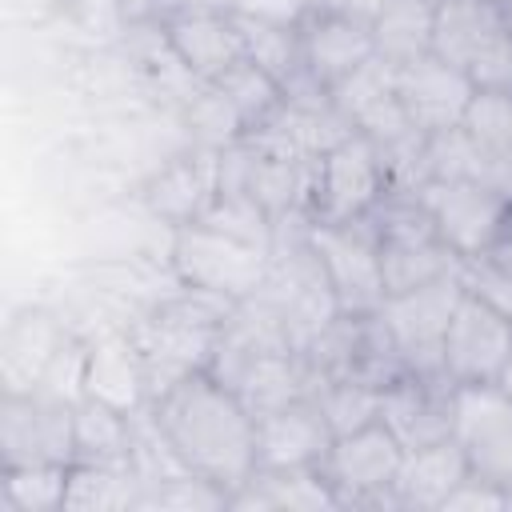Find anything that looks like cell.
Wrapping results in <instances>:
<instances>
[{"label":"cell","instance_id":"16","mask_svg":"<svg viewBox=\"0 0 512 512\" xmlns=\"http://www.w3.org/2000/svg\"><path fill=\"white\" fill-rule=\"evenodd\" d=\"M336 432L312 392L256 416V468H320Z\"/></svg>","mask_w":512,"mask_h":512},{"label":"cell","instance_id":"24","mask_svg":"<svg viewBox=\"0 0 512 512\" xmlns=\"http://www.w3.org/2000/svg\"><path fill=\"white\" fill-rule=\"evenodd\" d=\"M132 416L92 396H80L76 400V460L132 468Z\"/></svg>","mask_w":512,"mask_h":512},{"label":"cell","instance_id":"12","mask_svg":"<svg viewBox=\"0 0 512 512\" xmlns=\"http://www.w3.org/2000/svg\"><path fill=\"white\" fill-rule=\"evenodd\" d=\"M468 468L496 488H512V400L496 384L456 388V428Z\"/></svg>","mask_w":512,"mask_h":512},{"label":"cell","instance_id":"15","mask_svg":"<svg viewBox=\"0 0 512 512\" xmlns=\"http://www.w3.org/2000/svg\"><path fill=\"white\" fill-rule=\"evenodd\" d=\"M160 36L176 68L192 84H216L244 60V32L232 12H176L160 16Z\"/></svg>","mask_w":512,"mask_h":512},{"label":"cell","instance_id":"11","mask_svg":"<svg viewBox=\"0 0 512 512\" xmlns=\"http://www.w3.org/2000/svg\"><path fill=\"white\" fill-rule=\"evenodd\" d=\"M416 196L456 260L480 256L512 220V192L488 180H424Z\"/></svg>","mask_w":512,"mask_h":512},{"label":"cell","instance_id":"33","mask_svg":"<svg viewBox=\"0 0 512 512\" xmlns=\"http://www.w3.org/2000/svg\"><path fill=\"white\" fill-rule=\"evenodd\" d=\"M480 256H484V260H488L496 272H504V276L512 280V220L500 228V236H496V240H492V244H488Z\"/></svg>","mask_w":512,"mask_h":512},{"label":"cell","instance_id":"26","mask_svg":"<svg viewBox=\"0 0 512 512\" xmlns=\"http://www.w3.org/2000/svg\"><path fill=\"white\" fill-rule=\"evenodd\" d=\"M140 476L124 464H84L68 468V496L64 508H128L140 504Z\"/></svg>","mask_w":512,"mask_h":512},{"label":"cell","instance_id":"27","mask_svg":"<svg viewBox=\"0 0 512 512\" xmlns=\"http://www.w3.org/2000/svg\"><path fill=\"white\" fill-rule=\"evenodd\" d=\"M316 404L324 408L328 424L336 436L344 432H356L372 420H380V388L360 380V376H336V380H324L312 388Z\"/></svg>","mask_w":512,"mask_h":512},{"label":"cell","instance_id":"35","mask_svg":"<svg viewBox=\"0 0 512 512\" xmlns=\"http://www.w3.org/2000/svg\"><path fill=\"white\" fill-rule=\"evenodd\" d=\"M500 8H504V24H508V36H512V0H500Z\"/></svg>","mask_w":512,"mask_h":512},{"label":"cell","instance_id":"10","mask_svg":"<svg viewBox=\"0 0 512 512\" xmlns=\"http://www.w3.org/2000/svg\"><path fill=\"white\" fill-rule=\"evenodd\" d=\"M460 296H464V284H460V268H456L432 284L388 296L380 304V320H384L408 372L444 376V332H448V320H452Z\"/></svg>","mask_w":512,"mask_h":512},{"label":"cell","instance_id":"6","mask_svg":"<svg viewBox=\"0 0 512 512\" xmlns=\"http://www.w3.org/2000/svg\"><path fill=\"white\" fill-rule=\"evenodd\" d=\"M432 52L460 68L476 88L512 92V36L500 0H440Z\"/></svg>","mask_w":512,"mask_h":512},{"label":"cell","instance_id":"23","mask_svg":"<svg viewBox=\"0 0 512 512\" xmlns=\"http://www.w3.org/2000/svg\"><path fill=\"white\" fill-rule=\"evenodd\" d=\"M436 4L440 0H380L372 16V40L376 56L392 68L428 56L432 52V28H436Z\"/></svg>","mask_w":512,"mask_h":512},{"label":"cell","instance_id":"4","mask_svg":"<svg viewBox=\"0 0 512 512\" xmlns=\"http://www.w3.org/2000/svg\"><path fill=\"white\" fill-rule=\"evenodd\" d=\"M372 216H376V252H380V276L388 296L412 292L460 268L456 252L444 244V236L436 232L416 192L388 188V196L376 204Z\"/></svg>","mask_w":512,"mask_h":512},{"label":"cell","instance_id":"7","mask_svg":"<svg viewBox=\"0 0 512 512\" xmlns=\"http://www.w3.org/2000/svg\"><path fill=\"white\" fill-rule=\"evenodd\" d=\"M0 448L4 468L76 464V400L48 388H4Z\"/></svg>","mask_w":512,"mask_h":512},{"label":"cell","instance_id":"18","mask_svg":"<svg viewBox=\"0 0 512 512\" xmlns=\"http://www.w3.org/2000/svg\"><path fill=\"white\" fill-rule=\"evenodd\" d=\"M396 96H400L408 120L424 136H432V132L456 128L464 120V112L476 96V84L460 68H452L448 60L428 52V56H416L396 68Z\"/></svg>","mask_w":512,"mask_h":512},{"label":"cell","instance_id":"19","mask_svg":"<svg viewBox=\"0 0 512 512\" xmlns=\"http://www.w3.org/2000/svg\"><path fill=\"white\" fill-rule=\"evenodd\" d=\"M84 396L116 408V412H140L152 404L148 368L128 332H112L88 344L84 356Z\"/></svg>","mask_w":512,"mask_h":512},{"label":"cell","instance_id":"2","mask_svg":"<svg viewBox=\"0 0 512 512\" xmlns=\"http://www.w3.org/2000/svg\"><path fill=\"white\" fill-rule=\"evenodd\" d=\"M228 312H232L228 300L200 296V292L184 288V296L156 304L148 316H140L136 328H128V336L136 340V348L144 356L152 400L164 388H172L176 380L212 368Z\"/></svg>","mask_w":512,"mask_h":512},{"label":"cell","instance_id":"3","mask_svg":"<svg viewBox=\"0 0 512 512\" xmlns=\"http://www.w3.org/2000/svg\"><path fill=\"white\" fill-rule=\"evenodd\" d=\"M168 264H172V276L180 288L240 304L264 288L272 252L196 220V224L172 228Z\"/></svg>","mask_w":512,"mask_h":512},{"label":"cell","instance_id":"1","mask_svg":"<svg viewBox=\"0 0 512 512\" xmlns=\"http://www.w3.org/2000/svg\"><path fill=\"white\" fill-rule=\"evenodd\" d=\"M172 456L224 496L256 472V412L216 372H192L148 404Z\"/></svg>","mask_w":512,"mask_h":512},{"label":"cell","instance_id":"13","mask_svg":"<svg viewBox=\"0 0 512 512\" xmlns=\"http://www.w3.org/2000/svg\"><path fill=\"white\" fill-rule=\"evenodd\" d=\"M512 344V316L464 292L444 332V376L460 384H496Z\"/></svg>","mask_w":512,"mask_h":512},{"label":"cell","instance_id":"22","mask_svg":"<svg viewBox=\"0 0 512 512\" xmlns=\"http://www.w3.org/2000/svg\"><path fill=\"white\" fill-rule=\"evenodd\" d=\"M464 136L480 152L492 184L512 192V92L508 88H476L464 120Z\"/></svg>","mask_w":512,"mask_h":512},{"label":"cell","instance_id":"8","mask_svg":"<svg viewBox=\"0 0 512 512\" xmlns=\"http://www.w3.org/2000/svg\"><path fill=\"white\" fill-rule=\"evenodd\" d=\"M404 444L392 436L384 420H372L356 432H344L332 440L328 456L320 460V472L328 488L336 492V504H364V508H400L396 476L404 464Z\"/></svg>","mask_w":512,"mask_h":512},{"label":"cell","instance_id":"5","mask_svg":"<svg viewBox=\"0 0 512 512\" xmlns=\"http://www.w3.org/2000/svg\"><path fill=\"white\" fill-rule=\"evenodd\" d=\"M392 176L380 156V148L364 132L340 136L332 148H324L312 160L308 176V224H344L376 212V204L388 196Z\"/></svg>","mask_w":512,"mask_h":512},{"label":"cell","instance_id":"32","mask_svg":"<svg viewBox=\"0 0 512 512\" xmlns=\"http://www.w3.org/2000/svg\"><path fill=\"white\" fill-rule=\"evenodd\" d=\"M156 20L160 16H176V12H232L236 16V0H152Z\"/></svg>","mask_w":512,"mask_h":512},{"label":"cell","instance_id":"31","mask_svg":"<svg viewBox=\"0 0 512 512\" xmlns=\"http://www.w3.org/2000/svg\"><path fill=\"white\" fill-rule=\"evenodd\" d=\"M456 508H504V488H496L492 480L468 472V476L456 484V492L444 500L440 512H456Z\"/></svg>","mask_w":512,"mask_h":512},{"label":"cell","instance_id":"17","mask_svg":"<svg viewBox=\"0 0 512 512\" xmlns=\"http://www.w3.org/2000/svg\"><path fill=\"white\" fill-rule=\"evenodd\" d=\"M300 48H304V72L312 76V84L332 92L368 60H376L372 20L332 12V8H312L300 24Z\"/></svg>","mask_w":512,"mask_h":512},{"label":"cell","instance_id":"30","mask_svg":"<svg viewBox=\"0 0 512 512\" xmlns=\"http://www.w3.org/2000/svg\"><path fill=\"white\" fill-rule=\"evenodd\" d=\"M308 12H312V0H236V16L240 20H256V24L300 28Z\"/></svg>","mask_w":512,"mask_h":512},{"label":"cell","instance_id":"34","mask_svg":"<svg viewBox=\"0 0 512 512\" xmlns=\"http://www.w3.org/2000/svg\"><path fill=\"white\" fill-rule=\"evenodd\" d=\"M496 388L512 400V344H508V356H504V364H500V372H496Z\"/></svg>","mask_w":512,"mask_h":512},{"label":"cell","instance_id":"20","mask_svg":"<svg viewBox=\"0 0 512 512\" xmlns=\"http://www.w3.org/2000/svg\"><path fill=\"white\" fill-rule=\"evenodd\" d=\"M212 200H216V152L196 148V144H192V152L172 156L144 188L148 212L172 228L196 224Z\"/></svg>","mask_w":512,"mask_h":512},{"label":"cell","instance_id":"28","mask_svg":"<svg viewBox=\"0 0 512 512\" xmlns=\"http://www.w3.org/2000/svg\"><path fill=\"white\" fill-rule=\"evenodd\" d=\"M72 464H28L4 468V508L8 512H56L68 496Z\"/></svg>","mask_w":512,"mask_h":512},{"label":"cell","instance_id":"9","mask_svg":"<svg viewBox=\"0 0 512 512\" xmlns=\"http://www.w3.org/2000/svg\"><path fill=\"white\" fill-rule=\"evenodd\" d=\"M308 244L324 268V280L336 296L340 312L368 316L384 304V276L376 252V216L344 220V224H308Z\"/></svg>","mask_w":512,"mask_h":512},{"label":"cell","instance_id":"14","mask_svg":"<svg viewBox=\"0 0 512 512\" xmlns=\"http://www.w3.org/2000/svg\"><path fill=\"white\" fill-rule=\"evenodd\" d=\"M380 420L408 452L440 444L456 428V384L448 376L400 372L392 384L380 388Z\"/></svg>","mask_w":512,"mask_h":512},{"label":"cell","instance_id":"25","mask_svg":"<svg viewBox=\"0 0 512 512\" xmlns=\"http://www.w3.org/2000/svg\"><path fill=\"white\" fill-rule=\"evenodd\" d=\"M216 88H220L224 100L236 108V116H240V124H244V136L260 132V128L288 104L280 80H272V76H268L260 64H252L248 56H244L240 64H232V68L216 80Z\"/></svg>","mask_w":512,"mask_h":512},{"label":"cell","instance_id":"21","mask_svg":"<svg viewBox=\"0 0 512 512\" xmlns=\"http://www.w3.org/2000/svg\"><path fill=\"white\" fill-rule=\"evenodd\" d=\"M468 472L472 468H468V456L456 436L404 452V464L396 476L400 508H444V500L456 492V484Z\"/></svg>","mask_w":512,"mask_h":512},{"label":"cell","instance_id":"29","mask_svg":"<svg viewBox=\"0 0 512 512\" xmlns=\"http://www.w3.org/2000/svg\"><path fill=\"white\" fill-rule=\"evenodd\" d=\"M460 284H464V292H472V296H480L484 304H492V308H500L504 316H512V280H508L504 272H496L484 256L460 260Z\"/></svg>","mask_w":512,"mask_h":512}]
</instances>
